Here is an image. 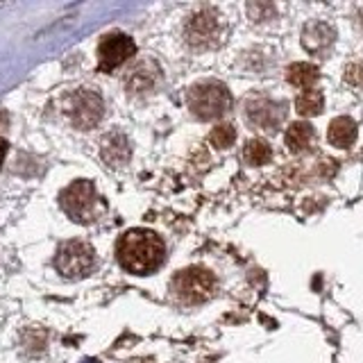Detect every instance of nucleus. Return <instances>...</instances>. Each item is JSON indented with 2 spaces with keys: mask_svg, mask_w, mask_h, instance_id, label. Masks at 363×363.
I'll list each match as a JSON object with an SVG mask.
<instances>
[{
  "mask_svg": "<svg viewBox=\"0 0 363 363\" xmlns=\"http://www.w3.org/2000/svg\"><path fill=\"white\" fill-rule=\"evenodd\" d=\"M118 261L121 266L134 275H150L164 264L166 247L162 236L150 230H130L118 241Z\"/></svg>",
  "mask_w": 363,
  "mask_h": 363,
  "instance_id": "nucleus-1",
  "label": "nucleus"
},
{
  "mask_svg": "<svg viewBox=\"0 0 363 363\" xmlns=\"http://www.w3.org/2000/svg\"><path fill=\"white\" fill-rule=\"evenodd\" d=\"M60 202L68 218L79 225L96 223L105 213V200L98 196L96 186L86 179H77L66 191H62Z\"/></svg>",
  "mask_w": 363,
  "mask_h": 363,
  "instance_id": "nucleus-2",
  "label": "nucleus"
},
{
  "mask_svg": "<svg viewBox=\"0 0 363 363\" xmlns=\"http://www.w3.org/2000/svg\"><path fill=\"white\" fill-rule=\"evenodd\" d=\"M232 105V96L223 82H200L189 91V109L200 121H213L227 113Z\"/></svg>",
  "mask_w": 363,
  "mask_h": 363,
  "instance_id": "nucleus-3",
  "label": "nucleus"
},
{
  "mask_svg": "<svg viewBox=\"0 0 363 363\" xmlns=\"http://www.w3.org/2000/svg\"><path fill=\"white\" fill-rule=\"evenodd\" d=\"M216 289V279L209 270L204 268H186L177 272L170 281V291L184 304H198L209 300Z\"/></svg>",
  "mask_w": 363,
  "mask_h": 363,
  "instance_id": "nucleus-4",
  "label": "nucleus"
},
{
  "mask_svg": "<svg viewBox=\"0 0 363 363\" xmlns=\"http://www.w3.org/2000/svg\"><path fill=\"white\" fill-rule=\"evenodd\" d=\"M96 264L94 247L84 241H66L60 245L55 255V268L62 272L66 279H82L86 277Z\"/></svg>",
  "mask_w": 363,
  "mask_h": 363,
  "instance_id": "nucleus-5",
  "label": "nucleus"
},
{
  "mask_svg": "<svg viewBox=\"0 0 363 363\" xmlns=\"http://www.w3.org/2000/svg\"><path fill=\"white\" fill-rule=\"evenodd\" d=\"M66 113L79 130H91L105 113V102L91 89H77L66 98Z\"/></svg>",
  "mask_w": 363,
  "mask_h": 363,
  "instance_id": "nucleus-6",
  "label": "nucleus"
},
{
  "mask_svg": "<svg viewBox=\"0 0 363 363\" xmlns=\"http://www.w3.org/2000/svg\"><path fill=\"white\" fill-rule=\"evenodd\" d=\"M134 52H136V43L132 37L121 32H111L98 45V60H100L98 68L109 73L113 68H118L121 64L128 62Z\"/></svg>",
  "mask_w": 363,
  "mask_h": 363,
  "instance_id": "nucleus-7",
  "label": "nucleus"
},
{
  "mask_svg": "<svg viewBox=\"0 0 363 363\" xmlns=\"http://www.w3.org/2000/svg\"><path fill=\"white\" fill-rule=\"evenodd\" d=\"M218 30V21L211 11H200L186 23V41L193 45H209Z\"/></svg>",
  "mask_w": 363,
  "mask_h": 363,
  "instance_id": "nucleus-8",
  "label": "nucleus"
},
{
  "mask_svg": "<svg viewBox=\"0 0 363 363\" xmlns=\"http://www.w3.org/2000/svg\"><path fill=\"white\" fill-rule=\"evenodd\" d=\"M245 107H247V118L252 121L255 125H259L261 130H275L277 123L284 116L281 109H277L275 102H272V100H264V98L247 102Z\"/></svg>",
  "mask_w": 363,
  "mask_h": 363,
  "instance_id": "nucleus-9",
  "label": "nucleus"
},
{
  "mask_svg": "<svg viewBox=\"0 0 363 363\" xmlns=\"http://www.w3.org/2000/svg\"><path fill=\"white\" fill-rule=\"evenodd\" d=\"M302 43L309 52L320 55L334 43V30L329 28L327 23H311V26H306L302 32Z\"/></svg>",
  "mask_w": 363,
  "mask_h": 363,
  "instance_id": "nucleus-10",
  "label": "nucleus"
},
{
  "mask_svg": "<svg viewBox=\"0 0 363 363\" xmlns=\"http://www.w3.org/2000/svg\"><path fill=\"white\" fill-rule=\"evenodd\" d=\"M329 143L336 147H350L357 141V123L347 116H338L329 123Z\"/></svg>",
  "mask_w": 363,
  "mask_h": 363,
  "instance_id": "nucleus-11",
  "label": "nucleus"
},
{
  "mask_svg": "<svg viewBox=\"0 0 363 363\" xmlns=\"http://www.w3.org/2000/svg\"><path fill=\"white\" fill-rule=\"evenodd\" d=\"M102 157L107 159L109 166H123L130 159V145L123 134H109L102 143Z\"/></svg>",
  "mask_w": 363,
  "mask_h": 363,
  "instance_id": "nucleus-12",
  "label": "nucleus"
},
{
  "mask_svg": "<svg viewBox=\"0 0 363 363\" xmlns=\"http://www.w3.org/2000/svg\"><path fill=\"white\" fill-rule=\"evenodd\" d=\"M315 132L309 123H293L286 130V145L291 152H304L313 145Z\"/></svg>",
  "mask_w": 363,
  "mask_h": 363,
  "instance_id": "nucleus-13",
  "label": "nucleus"
},
{
  "mask_svg": "<svg viewBox=\"0 0 363 363\" xmlns=\"http://www.w3.org/2000/svg\"><path fill=\"white\" fill-rule=\"evenodd\" d=\"M286 79L293 86L309 89L311 84H315V79H318V68L313 64H306V62H295L286 68Z\"/></svg>",
  "mask_w": 363,
  "mask_h": 363,
  "instance_id": "nucleus-14",
  "label": "nucleus"
},
{
  "mask_svg": "<svg viewBox=\"0 0 363 363\" xmlns=\"http://www.w3.org/2000/svg\"><path fill=\"white\" fill-rule=\"evenodd\" d=\"M323 105H325V98L320 91H315V89L304 91V94L295 98V109H298L300 116H318V113L323 111Z\"/></svg>",
  "mask_w": 363,
  "mask_h": 363,
  "instance_id": "nucleus-15",
  "label": "nucleus"
},
{
  "mask_svg": "<svg viewBox=\"0 0 363 363\" xmlns=\"http://www.w3.org/2000/svg\"><path fill=\"white\" fill-rule=\"evenodd\" d=\"M270 157H272L270 145L266 141H261V139L247 141L245 150H243V159H245L247 164H252V166H264V164H268Z\"/></svg>",
  "mask_w": 363,
  "mask_h": 363,
  "instance_id": "nucleus-16",
  "label": "nucleus"
},
{
  "mask_svg": "<svg viewBox=\"0 0 363 363\" xmlns=\"http://www.w3.org/2000/svg\"><path fill=\"white\" fill-rule=\"evenodd\" d=\"M209 141L216 147L225 150V147H230L236 141V130L232 128V125H218V128H213V132L209 134Z\"/></svg>",
  "mask_w": 363,
  "mask_h": 363,
  "instance_id": "nucleus-17",
  "label": "nucleus"
},
{
  "mask_svg": "<svg viewBox=\"0 0 363 363\" xmlns=\"http://www.w3.org/2000/svg\"><path fill=\"white\" fill-rule=\"evenodd\" d=\"M345 79L354 86H363V64H350L345 68Z\"/></svg>",
  "mask_w": 363,
  "mask_h": 363,
  "instance_id": "nucleus-18",
  "label": "nucleus"
},
{
  "mask_svg": "<svg viewBox=\"0 0 363 363\" xmlns=\"http://www.w3.org/2000/svg\"><path fill=\"white\" fill-rule=\"evenodd\" d=\"M7 150H9V143L5 139H0V166H3V162H5Z\"/></svg>",
  "mask_w": 363,
  "mask_h": 363,
  "instance_id": "nucleus-19",
  "label": "nucleus"
},
{
  "mask_svg": "<svg viewBox=\"0 0 363 363\" xmlns=\"http://www.w3.org/2000/svg\"><path fill=\"white\" fill-rule=\"evenodd\" d=\"M5 125H7V113L0 111V128H5Z\"/></svg>",
  "mask_w": 363,
  "mask_h": 363,
  "instance_id": "nucleus-20",
  "label": "nucleus"
}]
</instances>
